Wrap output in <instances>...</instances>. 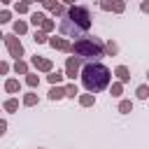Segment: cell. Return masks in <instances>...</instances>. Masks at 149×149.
Wrapping results in <instances>:
<instances>
[{
  "label": "cell",
  "instance_id": "1",
  "mask_svg": "<svg viewBox=\"0 0 149 149\" xmlns=\"http://www.w3.org/2000/svg\"><path fill=\"white\" fill-rule=\"evenodd\" d=\"M109 79H112V72L102 63H98V61L86 63L81 68V81H84L86 91H91V93H98V91L107 88L109 86Z\"/></svg>",
  "mask_w": 149,
  "mask_h": 149
},
{
  "label": "cell",
  "instance_id": "2",
  "mask_svg": "<svg viewBox=\"0 0 149 149\" xmlns=\"http://www.w3.org/2000/svg\"><path fill=\"white\" fill-rule=\"evenodd\" d=\"M91 28V12L81 5H72L68 9V14L63 16V23H61V30L65 35H79L84 30Z\"/></svg>",
  "mask_w": 149,
  "mask_h": 149
},
{
  "label": "cell",
  "instance_id": "3",
  "mask_svg": "<svg viewBox=\"0 0 149 149\" xmlns=\"http://www.w3.org/2000/svg\"><path fill=\"white\" fill-rule=\"evenodd\" d=\"M72 54L79 56V58H102L105 56V44L100 37H79L74 44H72Z\"/></svg>",
  "mask_w": 149,
  "mask_h": 149
},
{
  "label": "cell",
  "instance_id": "4",
  "mask_svg": "<svg viewBox=\"0 0 149 149\" xmlns=\"http://www.w3.org/2000/svg\"><path fill=\"white\" fill-rule=\"evenodd\" d=\"M2 37H5V47H7L9 56H14L16 61H21V56H23V44H21V40H19L14 33H7V35H2Z\"/></svg>",
  "mask_w": 149,
  "mask_h": 149
},
{
  "label": "cell",
  "instance_id": "5",
  "mask_svg": "<svg viewBox=\"0 0 149 149\" xmlns=\"http://www.w3.org/2000/svg\"><path fill=\"white\" fill-rule=\"evenodd\" d=\"M77 74H79V56H68V61H65V77L74 79Z\"/></svg>",
  "mask_w": 149,
  "mask_h": 149
},
{
  "label": "cell",
  "instance_id": "6",
  "mask_svg": "<svg viewBox=\"0 0 149 149\" xmlns=\"http://www.w3.org/2000/svg\"><path fill=\"white\" fill-rule=\"evenodd\" d=\"M30 63H33V68H37L40 72H54V63H51L49 58H42V56H37V54H35Z\"/></svg>",
  "mask_w": 149,
  "mask_h": 149
},
{
  "label": "cell",
  "instance_id": "7",
  "mask_svg": "<svg viewBox=\"0 0 149 149\" xmlns=\"http://www.w3.org/2000/svg\"><path fill=\"white\" fill-rule=\"evenodd\" d=\"M49 47H54V49H58V51L72 54V44H70L68 40H63V37H49Z\"/></svg>",
  "mask_w": 149,
  "mask_h": 149
},
{
  "label": "cell",
  "instance_id": "8",
  "mask_svg": "<svg viewBox=\"0 0 149 149\" xmlns=\"http://www.w3.org/2000/svg\"><path fill=\"white\" fill-rule=\"evenodd\" d=\"M114 74H116V77H119V81H123V84H126V81H130V70H128L126 65H119V68L114 70Z\"/></svg>",
  "mask_w": 149,
  "mask_h": 149
},
{
  "label": "cell",
  "instance_id": "9",
  "mask_svg": "<svg viewBox=\"0 0 149 149\" xmlns=\"http://www.w3.org/2000/svg\"><path fill=\"white\" fill-rule=\"evenodd\" d=\"M65 95H68V91H65L63 86H51V88H49V98H51V100H61V98H65Z\"/></svg>",
  "mask_w": 149,
  "mask_h": 149
},
{
  "label": "cell",
  "instance_id": "10",
  "mask_svg": "<svg viewBox=\"0 0 149 149\" xmlns=\"http://www.w3.org/2000/svg\"><path fill=\"white\" fill-rule=\"evenodd\" d=\"M5 91L7 93H19L21 91V81L19 79H7L5 81Z\"/></svg>",
  "mask_w": 149,
  "mask_h": 149
},
{
  "label": "cell",
  "instance_id": "11",
  "mask_svg": "<svg viewBox=\"0 0 149 149\" xmlns=\"http://www.w3.org/2000/svg\"><path fill=\"white\" fill-rule=\"evenodd\" d=\"M79 105L81 107H93L95 105V95L93 93H81L79 95Z\"/></svg>",
  "mask_w": 149,
  "mask_h": 149
},
{
  "label": "cell",
  "instance_id": "12",
  "mask_svg": "<svg viewBox=\"0 0 149 149\" xmlns=\"http://www.w3.org/2000/svg\"><path fill=\"white\" fill-rule=\"evenodd\" d=\"M63 77H65V72H61V70H56V72H49V81H51V86H58L61 81H63Z\"/></svg>",
  "mask_w": 149,
  "mask_h": 149
},
{
  "label": "cell",
  "instance_id": "13",
  "mask_svg": "<svg viewBox=\"0 0 149 149\" xmlns=\"http://www.w3.org/2000/svg\"><path fill=\"white\" fill-rule=\"evenodd\" d=\"M14 72H16V74H28V63H26L23 58L16 61V63H14Z\"/></svg>",
  "mask_w": 149,
  "mask_h": 149
},
{
  "label": "cell",
  "instance_id": "14",
  "mask_svg": "<svg viewBox=\"0 0 149 149\" xmlns=\"http://www.w3.org/2000/svg\"><path fill=\"white\" fill-rule=\"evenodd\" d=\"M2 107H5V112H16V109H19V100H16V98H7Z\"/></svg>",
  "mask_w": 149,
  "mask_h": 149
},
{
  "label": "cell",
  "instance_id": "15",
  "mask_svg": "<svg viewBox=\"0 0 149 149\" xmlns=\"http://www.w3.org/2000/svg\"><path fill=\"white\" fill-rule=\"evenodd\" d=\"M44 19H47V16H44L42 12H33V14H30V23H33V26H42Z\"/></svg>",
  "mask_w": 149,
  "mask_h": 149
},
{
  "label": "cell",
  "instance_id": "16",
  "mask_svg": "<svg viewBox=\"0 0 149 149\" xmlns=\"http://www.w3.org/2000/svg\"><path fill=\"white\" fill-rule=\"evenodd\" d=\"M28 33V23L26 21H14V35H23Z\"/></svg>",
  "mask_w": 149,
  "mask_h": 149
},
{
  "label": "cell",
  "instance_id": "17",
  "mask_svg": "<svg viewBox=\"0 0 149 149\" xmlns=\"http://www.w3.org/2000/svg\"><path fill=\"white\" fill-rule=\"evenodd\" d=\"M33 40H35L37 44H44V42H49V35H47L44 30H35V33H33Z\"/></svg>",
  "mask_w": 149,
  "mask_h": 149
},
{
  "label": "cell",
  "instance_id": "18",
  "mask_svg": "<svg viewBox=\"0 0 149 149\" xmlns=\"http://www.w3.org/2000/svg\"><path fill=\"white\" fill-rule=\"evenodd\" d=\"M26 84H28V86H33V88H35V86H40V77H37L35 72H28V74H26Z\"/></svg>",
  "mask_w": 149,
  "mask_h": 149
},
{
  "label": "cell",
  "instance_id": "19",
  "mask_svg": "<svg viewBox=\"0 0 149 149\" xmlns=\"http://www.w3.org/2000/svg\"><path fill=\"white\" fill-rule=\"evenodd\" d=\"M23 105H26V107L37 105V93H26V95H23Z\"/></svg>",
  "mask_w": 149,
  "mask_h": 149
},
{
  "label": "cell",
  "instance_id": "20",
  "mask_svg": "<svg viewBox=\"0 0 149 149\" xmlns=\"http://www.w3.org/2000/svg\"><path fill=\"white\" fill-rule=\"evenodd\" d=\"M119 112H121V114H130V112H133V102H130V100H121V102H119Z\"/></svg>",
  "mask_w": 149,
  "mask_h": 149
},
{
  "label": "cell",
  "instance_id": "21",
  "mask_svg": "<svg viewBox=\"0 0 149 149\" xmlns=\"http://www.w3.org/2000/svg\"><path fill=\"white\" fill-rule=\"evenodd\" d=\"M135 93H137V98H140V100H147V98H149V86H147V84H140Z\"/></svg>",
  "mask_w": 149,
  "mask_h": 149
},
{
  "label": "cell",
  "instance_id": "22",
  "mask_svg": "<svg viewBox=\"0 0 149 149\" xmlns=\"http://www.w3.org/2000/svg\"><path fill=\"white\" fill-rule=\"evenodd\" d=\"M114 98H119L121 93H123V81H116V84H112V91H109Z\"/></svg>",
  "mask_w": 149,
  "mask_h": 149
},
{
  "label": "cell",
  "instance_id": "23",
  "mask_svg": "<svg viewBox=\"0 0 149 149\" xmlns=\"http://www.w3.org/2000/svg\"><path fill=\"white\" fill-rule=\"evenodd\" d=\"M54 28H56V21H54V19H44V23H42V30H44V33H51Z\"/></svg>",
  "mask_w": 149,
  "mask_h": 149
},
{
  "label": "cell",
  "instance_id": "24",
  "mask_svg": "<svg viewBox=\"0 0 149 149\" xmlns=\"http://www.w3.org/2000/svg\"><path fill=\"white\" fill-rule=\"evenodd\" d=\"M119 51V47H116V42H105V54H109V56H114Z\"/></svg>",
  "mask_w": 149,
  "mask_h": 149
},
{
  "label": "cell",
  "instance_id": "25",
  "mask_svg": "<svg viewBox=\"0 0 149 149\" xmlns=\"http://www.w3.org/2000/svg\"><path fill=\"white\" fill-rule=\"evenodd\" d=\"M126 9V2L123 0H114V7H112V12H116V14H121Z\"/></svg>",
  "mask_w": 149,
  "mask_h": 149
},
{
  "label": "cell",
  "instance_id": "26",
  "mask_svg": "<svg viewBox=\"0 0 149 149\" xmlns=\"http://www.w3.org/2000/svg\"><path fill=\"white\" fill-rule=\"evenodd\" d=\"M65 91H68V98H74V95H79V91H77V84H68V86H65Z\"/></svg>",
  "mask_w": 149,
  "mask_h": 149
},
{
  "label": "cell",
  "instance_id": "27",
  "mask_svg": "<svg viewBox=\"0 0 149 149\" xmlns=\"http://www.w3.org/2000/svg\"><path fill=\"white\" fill-rule=\"evenodd\" d=\"M112 7H114V0H100V9L112 12Z\"/></svg>",
  "mask_w": 149,
  "mask_h": 149
},
{
  "label": "cell",
  "instance_id": "28",
  "mask_svg": "<svg viewBox=\"0 0 149 149\" xmlns=\"http://www.w3.org/2000/svg\"><path fill=\"white\" fill-rule=\"evenodd\" d=\"M14 9H16L19 14H26V12H28V5H26V2H16V5H14Z\"/></svg>",
  "mask_w": 149,
  "mask_h": 149
},
{
  "label": "cell",
  "instance_id": "29",
  "mask_svg": "<svg viewBox=\"0 0 149 149\" xmlns=\"http://www.w3.org/2000/svg\"><path fill=\"white\" fill-rule=\"evenodd\" d=\"M9 19H12V14H9V12H7V9H5V12H2V14H0V23H7V21H9Z\"/></svg>",
  "mask_w": 149,
  "mask_h": 149
},
{
  "label": "cell",
  "instance_id": "30",
  "mask_svg": "<svg viewBox=\"0 0 149 149\" xmlns=\"http://www.w3.org/2000/svg\"><path fill=\"white\" fill-rule=\"evenodd\" d=\"M7 70H9V63H5V61H2V63H0V72H2V74H5V72H7Z\"/></svg>",
  "mask_w": 149,
  "mask_h": 149
},
{
  "label": "cell",
  "instance_id": "31",
  "mask_svg": "<svg viewBox=\"0 0 149 149\" xmlns=\"http://www.w3.org/2000/svg\"><path fill=\"white\" fill-rule=\"evenodd\" d=\"M140 9H142V12H149V0H144V2L140 5Z\"/></svg>",
  "mask_w": 149,
  "mask_h": 149
},
{
  "label": "cell",
  "instance_id": "32",
  "mask_svg": "<svg viewBox=\"0 0 149 149\" xmlns=\"http://www.w3.org/2000/svg\"><path fill=\"white\" fill-rule=\"evenodd\" d=\"M5 130H7V121L2 119V121H0V133H5Z\"/></svg>",
  "mask_w": 149,
  "mask_h": 149
},
{
  "label": "cell",
  "instance_id": "33",
  "mask_svg": "<svg viewBox=\"0 0 149 149\" xmlns=\"http://www.w3.org/2000/svg\"><path fill=\"white\" fill-rule=\"evenodd\" d=\"M21 2H26V5H30V2H37V0H21Z\"/></svg>",
  "mask_w": 149,
  "mask_h": 149
},
{
  "label": "cell",
  "instance_id": "34",
  "mask_svg": "<svg viewBox=\"0 0 149 149\" xmlns=\"http://www.w3.org/2000/svg\"><path fill=\"white\" fill-rule=\"evenodd\" d=\"M63 2H68V5H74V0H63Z\"/></svg>",
  "mask_w": 149,
  "mask_h": 149
},
{
  "label": "cell",
  "instance_id": "35",
  "mask_svg": "<svg viewBox=\"0 0 149 149\" xmlns=\"http://www.w3.org/2000/svg\"><path fill=\"white\" fill-rule=\"evenodd\" d=\"M2 2H5V5H9V2H12V0H2Z\"/></svg>",
  "mask_w": 149,
  "mask_h": 149
},
{
  "label": "cell",
  "instance_id": "36",
  "mask_svg": "<svg viewBox=\"0 0 149 149\" xmlns=\"http://www.w3.org/2000/svg\"><path fill=\"white\" fill-rule=\"evenodd\" d=\"M40 2H44V0H40Z\"/></svg>",
  "mask_w": 149,
  "mask_h": 149
},
{
  "label": "cell",
  "instance_id": "37",
  "mask_svg": "<svg viewBox=\"0 0 149 149\" xmlns=\"http://www.w3.org/2000/svg\"><path fill=\"white\" fill-rule=\"evenodd\" d=\"M147 77H149V72H147Z\"/></svg>",
  "mask_w": 149,
  "mask_h": 149
},
{
  "label": "cell",
  "instance_id": "38",
  "mask_svg": "<svg viewBox=\"0 0 149 149\" xmlns=\"http://www.w3.org/2000/svg\"><path fill=\"white\" fill-rule=\"evenodd\" d=\"M40 149H42V147H40Z\"/></svg>",
  "mask_w": 149,
  "mask_h": 149
}]
</instances>
